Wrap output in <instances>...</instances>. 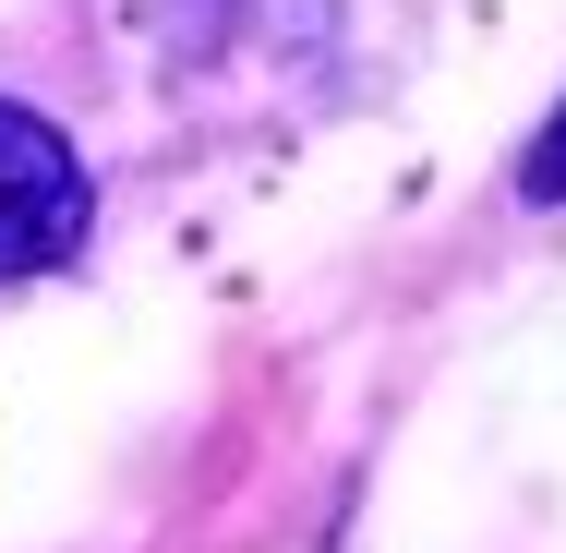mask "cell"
I'll return each mask as SVG.
<instances>
[{"instance_id": "1", "label": "cell", "mask_w": 566, "mask_h": 553, "mask_svg": "<svg viewBox=\"0 0 566 553\" xmlns=\"http://www.w3.org/2000/svg\"><path fill=\"white\" fill-rule=\"evenodd\" d=\"M85 217H97V193H85V157L61 145V120H36V109L0 97V277L73 265Z\"/></svg>"}, {"instance_id": "2", "label": "cell", "mask_w": 566, "mask_h": 553, "mask_svg": "<svg viewBox=\"0 0 566 553\" xmlns=\"http://www.w3.org/2000/svg\"><path fill=\"white\" fill-rule=\"evenodd\" d=\"M518 193H531V205H566V109L543 120V145L518 157Z\"/></svg>"}]
</instances>
